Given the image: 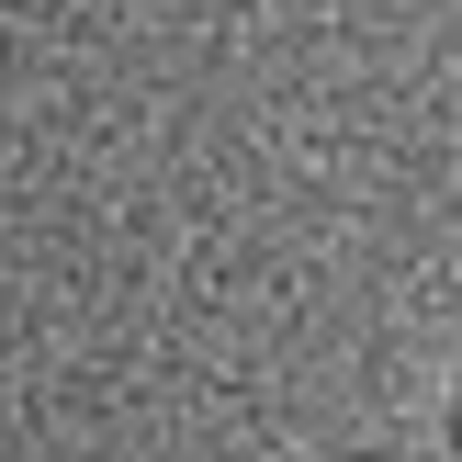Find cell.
<instances>
[{"instance_id":"cell-1","label":"cell","mask_w":462,"mask_h":462,"mask_svg":"<svg viewBox=\"0 0 462 462\" xmlns=\"http://www.w3.org/2000/svg\"><path fill=\"white\" fill-rule=\"evenodd\" d=\"M305 462H440L429 440H316Z\"/></svg>"},{"instance_id":"cell-2","label":"cell","mask_w":462,"mask_h":462,"mask_svg":"<svg viewBox=\"0 0 462 462\" xmlns=\"http://www.w3.org/2000/svg\"><path fill=\"white\" fill-rule=\"evenodd\" d=\"M429 451H440V462H462V361H451L440 406H429Z\"/></svg>"},{"instance_id":"cell-3","label":"cell","mask_w":462,"mask_h":462,"mask_svg":"<svg viewBox=\"0 0 462 462\" xmlns=\"http://www.w3.org/2000/svg\"><path fill=\"white\" fill-rule=\"evenodd\" d=\"M180 12H248V0H180Z\"/></svg>"}]
</instances>
